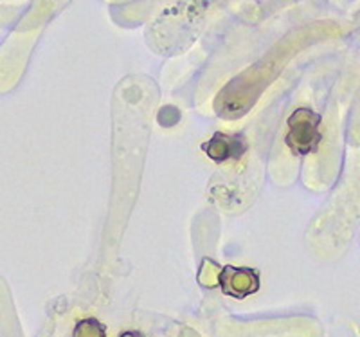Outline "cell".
Wrapping results in <instances>:
<instances>
[{
    "mask_svg": "<svg viewBox=\"0 0 360 337\" xmlns=\"http://www.w3.org/2000/svg\"><path fill=\"white\" fill-rule=\"evenodd\" d=\"M287 125L288 132L285 143L295 155H308L317 150L323 139L319 130L321 114L310 108H297L290 114Z\"/></svg>",
    "mask_w": 360,
    "mask_h": 337,
    "instance_id": "1",
    "label": "cell"
},
{
    "mask_svg": "<svg viewBox=\"0 0 360 337\" xmlns=\"http://www.w3.org/2000/svg\"><path fill=\"white\" fill-rule=\"evenodd\" d=\"M220 288L225 296L245 300L259 291V272L250 267L225 265L220 274Z\"/></svg>",
    "mask_w": 360,
    "mask_h": 337,
    "instance_id": "2",
    "label": "cell"
},
{
    "mask_svg": "<svg viewBox=\"0 0 360 337\" xmlns=\"http://www.w3.org/2000/svg\"><path fill=\"white\" fill-rule=\"evenodd\" d=\"M205 155L214 163L238 159L247 150V141L242 136H227V134H214L213 139L202 144Z\"/></svg>",
    "mask_w": 360,
    "mask_h": 337,
    "instance_id": "3",
    "label": "cell"
},
{
    "mask_svg": "<svg viewBox=\"0 0 360 337\" xmlns=\"http://www.w3.org/2000/svg\"><path fill=\"white\" fill-rule=\"evenodd\" d=\"M221 269L217 262L205 258L200 265V272H198V281L202 287L205 288H214L220 287V274Z\"/></svg>",
    "mask_w": 360,
    "mask_h": 337,
    "instance_id": "4",
    "label": "cell"
},
{
    "mask_svg": "<svg viewBox=\"0 0 360 337\" xmlns=\"http://www.w3.org/2000/svg\"><path fill=\"white\" fill-rule=\"evenodd\" d=\"M72 337H107V329L96 317H85L76 323Z\"/></svg>",
    "mask_w": 360,
    "mask_h": 337,
    "instance_id": "5",
    "label": "cell"
},
{
    "mask_svg": "<svg viewBox=\"0 0 360 337\" xmlns=\"http://www.w3.org/2000/svg\"><path fill=\"white\" fill-rule=\"evenodd\" d=\"M119 337H143V336H141L139 332H124V333H121Z\"/></svg>",
    "mask_w": 360,
    "mask_h": 337,
    "instance_id": "6",
    "label": "cell"
}]
</instances>
